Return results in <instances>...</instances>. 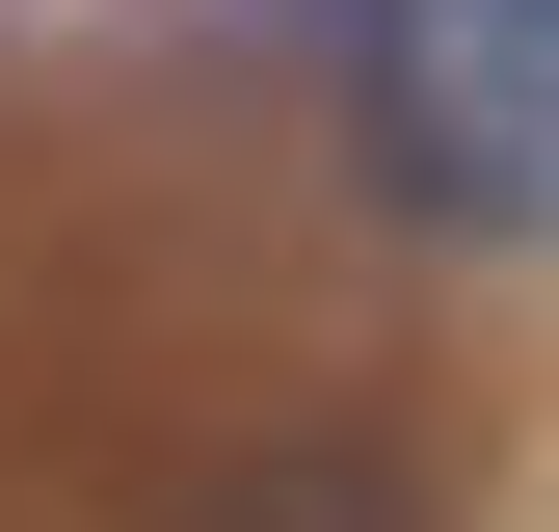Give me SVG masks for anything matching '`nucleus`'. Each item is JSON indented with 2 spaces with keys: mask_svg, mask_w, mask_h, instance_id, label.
Segmentation results:
<instances>
[{
  "mask_svg": "<svg viewBox=\"0 0 559 532\" xmlns=\"http://www.w3.org/2000/svg\"><path fill=\"white\" fill-rule=\"evenodd\" d=\"M160 532H427V480H400L373 426H266V452H214Z\"/></svg>",
  "mask_w": 559,
  "mask_h": 532,
  "instance_id": "f03ea898",
  "label": "nucleus"
},
{
  "mask_svg": "<svg viewBox=\"0 0 559 532\" xmlns=\"http://www.w3.org/2000/svg\"><path fill=\"white\" fill-rule=\"evenodd\" d=\"M346 133H373L400 214L559 240V0H373L346 27Z\"/></svg>",
  "mask_w": 559,
  "mask_h": 532,
  "instance_id": "f257e3e1",
  "label": "nucleus"
},
{
  "mask_svg": "<svg viewBox=\"0 0 559 532\" xmlns=\"http://www.w3.org/2000/svg\"><path fill=\"white\" fill-rule=\"evenodd\" d=\"M294 27H373V0H294Z\"/></svg>",
  "mask_w": 559,
  "mask_h": 532,
  "instance_id": "7ed1b4c3",
  "label": "nucleus"
}]
</instances>
